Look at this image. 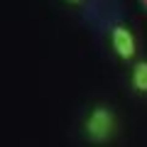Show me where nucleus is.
<instances>
[{"label": "nucleus", "instance_id": "2", "mask_svg": "<svg viewBox=\"0 0 147 147\" xmlns=\"http://www.w3.org/2000/svg\"><path fill=\"white\" fill-rule=\"evenodd\" d=\"M108 42L110 49L120 61H135L137 52H140V44H137V37L125 22H113L108 27Z\"/></svg>", "mask_w": 147, "mask_h": 147}, {"label": "nucleus", "instance_id": "5", "mask_svg": "<svg viewBox=\"0 0 147 147\" xmlns=\"http://www.w3.org/2000/svg\"><path fill=\"white\" fill-rule=\"evenodd\" d=\"M69 5H81V3H84V0H66Z\"/></svg>", "mask_w": 147, "mask_h": 147}, {"label": "nucleus", "instance_id": "4", "mask_svg": "<svg viewBox=\"0 0 147 147\" xmlns=\"http://www.w3.org/2000/svg\"><path fill=\"white\" fill-rule=\"evenodd\" d=\"M137 5H140V10L147 15V0H137Z\"/></svg>", "mask_w": 147, "mask_h": 147}, {"label": "nucleus", "instance_id": "3", "mask_svg": "<svg viewBox=\"0 0 147 147\" xmlns=\"http://www.w3.org/2000/svg\"><path fill=\"white\" fill-rule=\"evenodd\" d=\"M130 88L137 96H147V59H135L130 66Z\"/></svg>", "mask_w": 147, "mask_h": 147}, {"label": "nucleus", "instance_id": "1", "mask_svg": "<svg viewBox=\"0 0 147 147\" xmlns=\"http://www.w3.org/2000/svg\"><path fill=\"white\" fill-rule=\"evenodd\" d=\"M118 130H120V118L110 103H93L81 118V137L88 145H110L115 140Z\"/></svg>", "mask_w": 147, "mask_h": 147}]
</instances>
